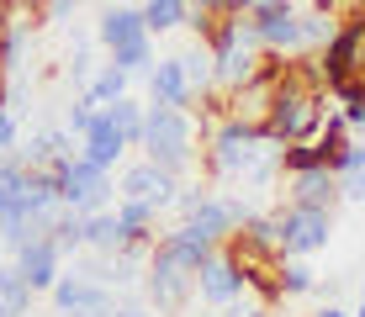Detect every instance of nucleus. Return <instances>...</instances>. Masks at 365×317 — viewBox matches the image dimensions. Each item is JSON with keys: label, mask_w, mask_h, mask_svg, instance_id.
<instances>
[{"label": "nucleus", "mask_w": 365, "mask_h": 317, "mask_svg": "<svg viewBox=\"0 0 365 317\" xmlns=\"http://www.w3.org/2000/svg\"><path fill=\"white\" fill-rule=\"evenodd\" d=\"M11 259H16V270L27 275V286L37 291V296H48V291H53V281L64 275V264H69L64 254H58L53 238H32V244H21Z\"/></svg>", "instance_id": "nucleus-12"}, {"label": "nucleus", "mask_w": 365, "mask_h": 317, "mask_svg": "<svg viewBox=\"0 0 365 317\" xmlns=\"http://www.w3.org/2000/svg\"><path fill=\"white\" fill-rule=\"evenodd\" d=\"M48 296H53L58 317H96V312H106L111 301H117V291L101 286L96 275H85L80 264H74V270L64 264V275L53 281V291H48Z\"/></svg>", "instance_id": "nucleus-9"}, {"label": "nucleus", "mask_w": 365, "mask_h": 317, "mask_svg": "<svg viewBox=\"0 0 365 317\" xmlns=\"http://www.w3.org/2000/svg\"><path fill=\"white\" fill-rule=\"evenodd\" d=\"M11 6H16L21 16H43V6H48V0H11Z\"/></svg>", "instance_id": "nucleus-39"}, {"label": "nucleus", "mask_w": 365, "mask_h": 317, "mask_svg": "<svg viewBox=\"0 0 365 317\" xmlns=\"http://www.w3.org/2000/svg\"><path fill=\"white\" fill-rule=\"evenodd\" d=\"M222 317H270V301L255 296V291H244L238 301H228V307H222Z\"/></svg>", "instance_id": "nucleus-35"}, {"label": "nucleus", "mask_w": 365, "mask_h": 317, "mask_svg": "<svg viewBox=\"0 0 365 317\" xmlns=\"http://www.w3.org/2000/svg\"><path fill=\"white\" fill-rule=\"evenodd\" d=\"M286 201H297V207H318V212H339V180L329 164H318V170H297L286 175Z\"/></svg>", "instance_id": "nucleus-15"}, {"label": "nucleus", "mask_w": 365, "mask_h": 317, "mask_svg": "<svg viewBox=\"0 0 365 317\" xmlns=\"http://www.w3.org/2000/svg\"><path fill=\"white\" fill-rule=\"evenodd\" d=\"M80 154L91 159V164H101V170H122V159H128L133 148L122 143V132L111 127L106 111H96V122L85 127V137H80Z\"/></svg>", "instance_id": "nucleus-17"}, {"label": "nucleus", "mask_w": 365, "mask_h": 317, "mask_svg": "<svg viewBox=\"0 0 365 317\" xmlns=\"http://www.w3.org/2000/svg\"><path fill=\"white\" fill-rule=\"evenodd\" d=\"M138 11H143L148 37H170V32L191 27V0H138Z\"/></svg>", "instance_id": "nucleus-20"}, {"label": "nucleus", "mask_w": 365, "mask_h": 317, "mask_svg": "<svg viewBox=\"0 0 365 317\" xmlns=\"http://www.w3.org/2000/svg\"><path fill=\"white\" fill-rule=\"evenodd\" d=\"M339 6H344V11H365V0H339Z\"/></svg>", "instance_id": "nucleus-43"}, {"label": "nucleus", "mask_w": 365, "mask_h": 317, "mask_svg": "<svg viewBox=\"0 0 365 317\" xmlns=\"http://www.w3.org/2000/svg\"><path fill=\"white\" fill-rule=\"evenodd\" d=\"M0 95H6V69H0Z\"/></svg>", "instance_id": "nucleus-45"}, {"label": "nucleus", "mask_w": 365, "mask_h": 317, "mask_svg": "<svg viewBox=\"0 0 365 317\" xmlns=\"http://www.w3.org/2000/svg\"><path fill=\"white\" fill-rule=\"evenodd\" d=\"M329 238H334V212L297 207V201H286L275 212V249H281V259H312V254L329 249Z\"/></svg>", "instance_id": "nucleus-4"}, {"label": "nucleus", "mask_w": 365, "mask_h": 317, "mask_svg": "<svg viewBox=\"0 0 365 317\" xmlns=\"http://www.w3.org/2000/svg\"><path fill=\"white\" fill-rule=\"evenodd\" d=\"M21 164H37V170H58L69 154H80V143H74L69 127H37V132H27L16 143Z\"/></svg>", "instance_id": "nucleus-14"}, {"label": "nucleus", "mask_w": 365, "mask_h": 317, "mask_svg": "<svg viewBox=\"0 0 365 317\" xmlns=\"http://www.w3.org/2000/svg\"><path fill=\"white\" fill-rule=\"evenodd\" d=\"M249 212H255V207H244V201L228 196V190H207V201H201V207L191 212V222H196L207 238H217V244H222V238H228L233 227L249 217Z\"/></svg>", "instance_id": "nucleus-16"}, {"label": "nucleus", "mask_w": 365, "mask_h": 317, "mask_svg": "<svg viewBox=\"0 0 365 317\" xmlns=\"http://www.w3.org/2000/svg\"><path fill=\"white\" fill-rule=\"evenodd\" d=\"M143 85H148V100H154V106H185V111L196 106L191 85H185L180 58H154V69L143 74Z\"/></svg>", "instance_id": "nucleus-18"}, {"label": "nucleus", "mask_w": 365, "mask_h": 317, "mask_svg": "<svg viewBox=\"0 0 365 317\" xmlns=\"http://www.w3.org/2000/svg\"><path fill=\"white\" fill-rule=\"evenodd\" d=\"M154 249H165L170 254V259H180L185 264V270H201V264H207L212 259V254H217L222 244H217V238H207V233H201V227L191 222V217H175L170 227H159V238H154Z\"/></svg>", "instance_id": "nucleus-10"}, {"label": "nucleus", "mask_w": 365, "mask_h": 317, "mask_svg": "<svg viewBox=\"0 0 365 317\" xmlns=\"http://www.w3.org/2000/svg\"><path fill=\"white\" fill-rule=\"evenodd\" d=\"M191 11H222V0H191Z\"/></svg>", "instance_id": "nucleus-42"}, {"label": "nucleus", "mask_w": 365, "mask_h": 317, "mask_svg": "<svg viewBox=\"0 0 365 317\" xmlns=\"http://www.w3.org/2000/svg\"><path fill=\"white\" fill-rule=\"evenodd\" d=\"M318 164H329V154H323L318 132L302 137V143H286L281 148V175H297V170H318Z\"/></svg>", "instance_id": "nucleus-30"}, {"label": "nucleus", "mask_w": 365, "mask_h": 317, "mask_svg": "<svg viewBox=\"0 0 365 317\" xmlns=\"http://www.w3.org/2000/svg\"><path fill=\"white\" fill-rule=\"evenodd\" d=\"M360 143H365V127H360Z\"/></svg>", "instance_id": "nucleus-47"}, {"label": "nucleus", "mask_w": 365, "mask_h": 317, "mask_svg": "<svg viewBox=\"0 0 365 317\" xmlns=\"http://www.w3.org/2000/svg\"><path fill=\"white\" fill-rule=\"evenodd\" d=\"M91 122H96V106H91L85 95H74V106H69V117H64V127L74 132V143L85 137V127H91Z\"/></svg>", "instance_id": "nucleus-36"}, {"label": "nucleus", "mask_w": 365, "mask_h": 317, "mask_svg": "<svg viewBox=\"0 0 365 317\" xmlns=\"http://www.w3.org/2000/svg\"><path fill=\"white\" fill-rule=\"evenodd\" d=\"M312 317H349V312H344V307H334V301H329V307H318Z\"/></svg>", "instance_id": "nucleus-41"}, {"label": "nucleus", "mask_w": 365, "mask_h": 317, "mask_svg": "<svg viewBox=\"0 0 365 317\" xmlns=\"http://www.w3.org/2000/svg\"><path fill=\"white\" fill-rule=\"evenodd\" d=\"M16 143H21V117L0 106V154H6V148H16Z\"/></svg>", "instance_id": "nucleus-37"}, {"label": "nucleus", "mask_w": 365, "mask_h": 317, "mask_svg": "<svg viewBox=\"0 0 365 317\" xmlns=\"http://www.w3.org/2000/svg\"><path fill=\"white\" fill-rule=\"evenodd\" d=\"M32 27H37V21H32V16H21V11H16V21H11V27H0V69H6V74H16L21 63H27Z\"/></svg>", "instance_id": "nucleus-22"}, {"label": "nucleus", "mask_w": 365, "mask_h": 317, "mask_svg": "<svg viewBox=\"0 0 365 317\" xmlns=\"http://www.w3.org/2000/svg\"><path fill=\"white\" fill-rule=\"evenodd\" d=\"M255 6H259V0H222V11H228V16H249Z\"/></svg>", "instance_id": "nucleus-38"}, {"label": "nucleus", "mask_w": 365, "mask_h": 317, "mask_svg": "<svg viewBox=\"0 0 365 317\" xmlns=\"http://www.w3.org/2000/svg\"><path fill=\"white\" fill-rule=\"evenodd\" d=\"M249 27H255L265 53H275V58L302 53V6L297 0H259L249 11Z\"/></svg>", "instance_id": "nucleus-7"}, {"label": "nucleus", "mask_w": 365, "mask_h": 317, "mask_svg": "<svg viewBox=\"0 0 365 317\" xmlns=\"http://www.w3.org/2000/svg\"><path fill=\"white\" fill-rule=\"evenodd\" d=\"M128 90H133V74H122V69H117V63H101V69H96V80H91V85H85V90H80V95H85V100H91V106H96V111H106V106H111V100H122V95H128Z\"/></svg>", "instance_id": "nucleus-23"}, {"label": "nucleus", "mask_w": 365, "mask_h": 317, "mask_svg": "<svg viewBox=\"0 0 365 317\" xmlns=\"http://www.w3.org/2000/svg\"><path fill=\"white\" fill-rule=\"evenodd\" d=\"M58 201L85 217V212H101V207L117 201V180H111V170L91 164L85 154H69L64 164H58Z\"/></svg>", "instance_id": "nucleus-5"}, {"label": "nucleus", "mask_w": 365, "mask_h": 317, "mask_svg": "<svg viewBox=\"0 0 365 317\" xmlns=\"http://www.w3.org/2000/svg\"><path fill=\"white\" fill-rule=\"evenodd\" d=\"M96 317H159V312L148 307L143 296H122V291H117V301H111L106 312H96Z\"/></svg>", "instance_id": "nucleus-34"}, {"label": "nucleus", "mask_w": 365, "mask_h": 317, "mask_svg": "<svg viewBox=\"0 0 365 317\" xmlns=\"http://www.w3.org/2000/svg\"><path fill=\"white\" fill-rule=\"evenodd\" d=\"M334 180H339V201H365V143L344 148V159L334 164Z\"/></svg>", "instance_id": "nucleus-24"}, {"label": "nucleus", "mask_w": 365, "mask_h": 317, "mask_svg": "<svg viewBox=\"0 0 365 317\" xmlns=\"http://www.w3.org/2000/svg\"><path fill=\"white\" fill-rule=\"evenodd\" d=\"M143 106H148V100H138L133 90L122 95V100H111V106H106L111 127L122 132V143H128V148H138V143H143Z\"/></svg>", "instance_id": "nucleus-27"}, {"label": "nucleus", "mask_w": 365, "mask_h": 317, "mask_svg": "<svg viewBox=\"0 0 365 317\" xmlns=\"http://www.w3.org/2000/svg\"><path fill=\"white\" fill-rule=\"evenodd\" d=\"M180 58V69H185V85H191V95H217V80H212V48L207 43H196V48H185V53H175Z\"/></svg>", "instance_id": "nucleus-25"}, {"label": "nucleus", "mask_w": 365, "mask_h": 317, "mask_svg": "<svg viewBox=\"0 0 365 317\" xmlns=\"http://www.w3.org/2000/svg\"><path fill=\"white\" fill-rule=\"evenodd\" d=\"M37 301V291L27 286V275L16 270V259H0V307H11L16 317H27Z\"/></svg>", "instance_id": "nucleus-26"}, {"label": "nucleus", "mask_w": 365, "mask_h": 317, "mask_svg": "<svg viewBox=\"0 0 365 317\" xmlns=\"http://www.w3.org/2000/svg\"><path fill=\"white\" fill-rule=\"evenodd\" d=\"M80 227H85V254H117L122 249V222H117V212H111V207L85 212Z\"/></svg>", "instance_id": "nucleus-21"}, {"label": "nucleus", "mask_w": 365, "mask_h": 317, "mask_svg": "<svg viewBox=\"0 0 365 317\" xmlns=\"http://www.w3.org/2000/svg\"><path fill=\"white\" fill-rule=\"evenodd\" d=\"M138 154L165 164L170 175H191L201 164V132H196V111L185 106H143V143Z\"/></svg>", "instance_id": "nucleus-3"}, {"label": "nucleus", "mask_w": 365, "mask_h": 317, "mask_svg": "<svg viewBox=\"0 0 365 317\" xmlns=\"http://www.w3.org/2000/svg\"><path fill=\"white\" fill-rule=\"evenodd\" d=\"M48 238L58 244V254H64V259H74V254H85V227H80V212H69V207H64Z\"/></svg>", "instance_id": "nucleus-32"}, {"label": "nucleus", "mask_w": 365, "mask_h": 317, "mask_svg": "<svg viewBox=\"0 0 365 317\" xmlns=\"http://www.w3.org/2000/svg\"><path fill=\"white\" fill-rule=\"evenodd\" d=\"M191 296H196V275L180 259H170L165 249H148V264H143V301L148 307L159 317H175Z\"/></svg>", "instance_id": "nucleus-6"}, {"label": "nucleus", "mask_w": 365, "mask_h": 317, "mask_svg": "<svg viewBox=\"0 0 365 317\" xmlns=\"http://www.w3.org/2000/svg\"><path fill=\"white\" fill-rule=\"evenodd\" d=\"M201 154H207V175L228 185H270L281 175V143L265 137V127L238 117H217Z\"/></svg>", "instance_id": "nucleus-2"}, {"label": "nucleus", "mask_w": 365, "mask_h": 317, "mask_svg": "<svg viewBox=\"0 0 365 317\" xmlns=\"http://www.w3.org/2000/svg\"><path fill=\"white\" fill-rule=\"evenodd\" d=\"M244 291H249V281H244V270H238V259H233L228 249H217L196 270V296L212 301V307H228V301H238Z\"/></svg>", "instance_id": "nucleus-11"}, {"label": "nucleus", "mask_w": 365, "mask_h": 317, "mask_svg": "<svg viewBox=\"0 0 365 317\" xmlns=\"http://www.w3.org/2000/svg\"><path fill=\"white\" fill-rule=\"evenodd\" d=\"M138 37H148L143 27V11H138V0H106L96 16V43L106 48H122V43H138Z\"/></svg>", "instance_id": "nucleus-13"}, {"label": "nucleus", "mask_w": 365, "mask_h": 317, "mask_svg": "<svg viewBox=\"0 0 365 317\" xmlns=\"http://www.w3.org/2000/svg\"><path fill=\"white\" fill-rule=\"evenodd\" d=\"M111 212H117V222H122V244H128V249H154V238H159V212L154 207L117 196Z\"/></svg>", "instance_id": "nucleus-19"}, {"label": "nucleus", "mask_w": 365, "mask_h": 317, "mask_svg": "<svg viewBox=\"0 0 365 317\" xmlns=\"http://www.w3.org/2000/svg\"><path fill=\"white\" fill-rule=\"evenodd\" d=\"M275 286H281V296H312V291H318V270H312L307 259H281Z\"/></svg>", "instance_id": "nucleus-29"}, {"label": "nucleus", "mask_w": 365, "mask_h": 317, "mask_svg": "<svg viewBox=\"0 0 365 317\" xmlns=\"http://www.w3.org/2000/svg\"><path fill=\"white\" fill-rule=\"evenodd\" d=\"M96 69H101V63H96L91 48H74V58H69V85H74V90H85V85L96 80Z\"/></svg>", "instance_id": "nucleus-33"}, {"label": "nucleus", "mask_w": 365, "mask_h": 317, "mask_svg": "<svg viewBox=\"0 0 365 317\" xmlns=\"http://www.w3.org/2000/svg\"><path fill=\"white\" fill-rule=\"evenodd\" d=\"M329 90H323L318 69H312V53H292V63H281L275 69V85H270V106L259 127H265V137L275 143H302V137H312L329 117Z\"/></svg>", "instance_id": "nucleus-1"}, {"label": "nucleus", "mask_w": 365, "mask_h": 317, "mask_svg": "<svg viewBox=\"0 0 365 317\" xmlns=\"http://www.w3.org/2000/svg\"><path fill=\"white\" fill-rule=\"evenodd\" d=\"M0 317H16V312H11V307H0Z\"/></svg>", "instance_id": "nucleus-46"}, {"label": "nucleus", "mask_w": 365, "mask_h": 317, "mask_svg": "<svg viewBox=\"0 0 365 317\" xmlns=\"http://www.w3.org/2000/svg\"><path fill=\"white\" fill-rule=\"evenodd\" d=\"M154 58H159L154 37H138V43H122V48H111V53H106V63H117V69L133 74V80H143V74L154 69Z\"/></svg>", "instance_id": "nucleus-28"}, {"label": "nucleus", "mask_w": 365, "mask_h": 317, "mask_svg": "<svg viewBox=\"0 0 365 317\" xmlns=\"http://www.w3.org/2000/svg\"><path fill=\"white\" fill-rule=\"evenodd\" d=\"M329 95L339 100V117H344V122L360 132V127H365V74H360V80H344V85H334Z\"/></svg>", "instance_id": "nucleus-31"}, {"label": "nucleus", "mask_w": 365, "mask_h": 317, "mask_svg": "<svg viewBox=\"0 0 365 317\" xmlns=\"http://www.w3.org/2000/svg\"><path fill=\"white\" fill-rule=\"evenodd\" d=\"M0 259H6V249H0Z\"/></svg>", "instance_id": "nucleus-48"}, {"label": "nucleus", "mask_w": 365, "mask_h": 317, "mask_svg": "<svg viewBox=\"0 0 365 317\" xmlns=\"http://www.w3.org/2000/svg\"><path fill=\"white\" fill-rule=\"evenodd\" d=\"M175 190H180V175H170L165 164H154V159H133V164H122V175H117V196L143 201V207H154V212L175 207Z\"/></svg>", "instance_id": "nucleus-8"}, {"label": "nucleus", "mask_w": 365, "mask_h": 317, "mask_svg": "<svg viewBox=\"0 0 365 317\" xmlns=\"http://www.w3.org/2000/svg\"><path fill=\"white\" fill-rule=\"evenodd\" d=\"M11 21H16V6H11V0H0V27H11Z\"/></svg>", "instance_id": "nucleus-40"}, {"label": "nucleus", "mask_w": 365, "mask_h": 317, "mask_svg": "<svg viewBox=\"0 0 365 317\" xmlns=\"http://www.w3.org/2000/svg\"><path fill=\"white\" fill-rule=\"evenodd\" d=\"M349 317H365V291H360V307H355V312H349Z\"/></svg>", "instance_id": "nucleus-44"}]
</instances>
